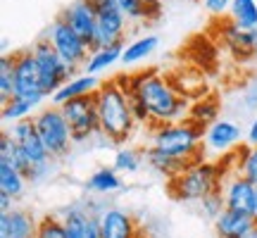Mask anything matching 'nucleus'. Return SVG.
I'll use <instances>...</instances> for the list:
<instances>
[{"mask_svg": "<svg viewBox=\"0 0 257 238\" xmlns=\"http://www.w3.org/2000/svg\"><path fill=\"white\" fill-rule=\"evenodd\" d=\"M36 238H67V229H64L62 217H57V214L41 217L38 219Z\"/></svg>", "mask_w": 257, "mask_h": 238, "instance_id": "obj_32", "label": "nucleus"}, {"mask_svg": "<svg viewBox=\"0 0 257 238\" xmlns=\"http://www.w3.org/2000/svg\"><path fill=\"white\" fill-rule=\"evenodd\" d=\"M245 238H257V226H255V229H252V231H250V233H248V236H245Z\"/></svg>", "mask_w": 257, "mask_h": 238, "instance_id": "obj_40", "label": "nucleus"}, {"mask_svg": "<svg viewBox=\"0 0 257 238\" xmlns=\"http://www.w3.org/2000/svg\"><path fill=\"white\" fill-rule=\"evenodd\" d=\"M46 38L50 41V46L55 48V53L62 57L67 64H72L74 69H79L86 64L88 55H91V48L83 41L76 31H74L62 17H57L50 29L46 31Z\"/></svg>", "mask_w": 257, "mask_h": 238, "instance_id": "obj_9", "label": "nucleus"}, {"mask_svg": "<svg viewBox=\"0 0 257 238\" xmlns=\"http://www.w3.org/2000/svg\"><path fill=\"white\" fill-rule=\"evenodd\" d=\"M202 5H205V10L210 12L212 17H224L231 10L233 0H202Z\"/></svg>", "mask_w": 257, "mask_h": 238, "instance_id": "obj_34", "label": "nucleus"}, {"mask_svg": "<svg viewBox=\"0 0 257 238\" xmlns=\"http://www.w3.org/2000/svg\"><path fill=\"white\" fill-rule=\"evenodd\" d=\"M31 50H34V57H36V62H38V72H41L43 91H46V95L50 98L57 88H62L64 83L72 79L74 74H76V69H74L72 64H67L62 57L57 55L55 48L50 46V41H48V38L36 41V43L31 46Z\"/></svg>", "mask_w": 257, "mask_h": 238, "instance_id": "obj_6", "label": "nucleus"}, {"mask_svg": "<svg viewBox=\"0 0 257 238\" xmlns=\"http://www.w3.org/2000/svg\"><path fill=\"white\" fill-rule=\"evenodd\" d=\"M10 210H15V198L0 193V212H10Z\"/></svg>", "mask_w": 257, "mask_h": 238, "instance_id": "obj_37", "label": "nucleus"}, {"mask_svg": "<svg viewBox=\"0 0 257 238\" xmlns=\"http://www.w3.org/2000/svg\"><path fill=\"white\" fill-rule=\"evenodd\" d=\"M88 191L93 193H114L121 188V176L114 167H100L88 176Z\"/></svg>", "mask_w": 257, "mask_h": 238, "instance_id": "obj_24", "label": "nucleus"}, {"mask_svg": "<svg viewBox=\"0 0 257 238\" xmlns=\"http://www.w3.org/2000/svg\"><path fill=\"white\" fill-rule=\"evenodd\" d=\"M229 17L243 29L257 31V0H233Z\"/></svg>", "mask_w": 257, "mask_h": 238, "instance_id": "obj_29", "label": "nucleus"}, {"mask_svg": "<svg viewBox=\"0 0 257 238\" xmlns=\"http://www.w3.org/2000/svg\"><path fill=\"white\" fill-rule=\"evenodd\" d=\"M148 5H150V8L155 10L157 15H162V0H146Z\"/></svg>", "mask_w": 257, "mask_h": 238, "instance_id": "obj_38", "label": "nucleus"}, {"mask_svg": "<svg viewBox=\"0 0 257 238\" xmlns=\"http://www.w3.org/2000/svg\"><path fill=\"white\" fill-rule=\"evenodd\" d=\"M255 60H257V46H255Z\"/></svg>", "mask_w": 257, "mask_h": 238, "instance_id": "obj_41", "label": "nucleus"}, {"mask_svg": "<svg viewBox=\"0 0 257 238\" xmlns=\"http://www.w3.org/2000/svg\"><path fill=\"white\" fill-rule=\"evenodd\" d=\"M8 134L17 141L19 150L31 160V165L34 167L36 165H50V162H53V157H50V153H48L43 138L38 136V129H36V124H34V117L10 124ZM29 179H31V176H29Z\"/></svg>", "mask_w": 257, "mask_h": 238, "instance_id": "obj_11", "label": "nucleus"}, {"mask_svg": "<svg viewBox=\"0 0 257 238\" xmlns=\"http://www.w3.org/2000/svg\"><path fill=\"white\" fill-rule=\"evenodd\" d=\"M221 43L236 60H255L257 46V31L238 27L233 19L224 22L221 27Z\"/></svg>", "mask_w": 257, "mask_h": 238, "instance_id": "obj_15", "label": "nucleus"}, {"mask_svg": "<svg viewBox=\"0 0 257 238\" xmlns=\"http://www.w3.org/2000/svg\"><path fill=\"white\" fill-rule=\"evenodd\" d=\"M100 229L102 238H138L141 229L134 214L119 210V207H107L100 212Z\"/></svg>", "mask_w": 257, "mask_h": 238, "instance_id": "obj_16", "label": "nucleus"}, {"mask_svg": "<svg viewBox=\"0 0 257 238\" xmlns=\"http://www.w3.org/2000/svg\"><path fill=\"white\" fill-rule=\"evenodd\" d=\"M119 79L126 83V91L148 107L150 129L188 119L191 100L176 91L167 74L157 69H141L134 74H119Z\"/></svg>", "mask_w": 257, "mask_h": 238, "instance_id": "obj_1", "label": "nucleus"}, {"mask_svg": "<svg viewBox=\"0 0 257 238\" xmlns=\"http://www.w3.org/2000/svg\"><path fill=\"white\" fill-rule=\"evenodd\" d=\"M15 95L27 98L34 105H41L48 100L43 83H41V72H38V62L34 57V50H17L15 53Z\"/></svg>", "mask_w": 257, "mask_h": 238, "instance_id": "obj_10", "label": "nucleus"}, {"mask_svg": "<svg viewBox=\"0 0 257 238\" xmlns=\"http://www.w3.org/2000/svg\"><path fill=\"white\" fill-rule=\"evenodd\" d=\"M233 172L243 174L248 181L257 186V148L255 146H240L233 153Z\"/></svg>", "mask_w": 257, "mask_h": 238, "instance_id": "obj_26", "label": "nucleus"}, {"mask_svg": "<svg viewBox=\"0 0 257 238\" xmlns=\"http://www.w3.org/2000/svg\"><path fill=\"white\" fill-rule=\"evenodd\" d=\"M255 191L257 186L252 181H248L243 174L238 172H231L224 183H221V193H224V200H226V210L233 212H245L250 214L252 210V200H255Z\"/></svg>", "mask_w": 257, "mask_h": 238, "instance_id": "obj_13", "label": "nucleus"}, {"mask_svg": "<svg viewBox=\"0 0 257 238\" xmlns=\"http://www.w3.org/2000/svg\"><path fill=\"white\" fill-rule=\"evenodd\" d=\"M24 186H27V179L19 169H15L8 162H0V193L19 200L22 193H24Z\"/></svg>", "mask_w": 257, "mask_h": 238, "instance_id": "obj_25", "label": "nucleus"}, {"mask_svg": "<svg viewBox=\"0 0 257 238\" xmlns=\"http://www.w3.org/2000/svg\"><path fill=\"white\" fill-rule=\"evenodd\" d=\"M34 124H36L38 136L43 138L53 160H62L64 155H69V150L74 146V136L72 129H69V122L64 119L62 110L57 105L38 110L34 114Z\"/></svg>", "mask_w": 257, "mask_h": 238, "instance_id": "obj_5", "label": "nucleus"}, {"mask_svg": "<svg viewBox=\"0 0 257 238\" xmlns=\"http://www.w3.org/2000/svg\"><path fill=\"white\" fill-rule=\"evenodd\" d=\"M121 53H124V43H112V46H105V48H98V50H91V55L86 60L81 69L86 74H93V76H98V74L107 72L112 64L121 62Z\"/></svg>", "mask_w": 257, "mask_h": 238, "instance_id": "obj_22", "label": "nucleus"}, {"mask_svg": "<svg viewBox=\"0 0 257 238\" xmlns=\"http://www.w3.org/2000/svg\"><path fill=\"white\" fill-rule=\"evenodd\" d=\"M60 17L88 43V48H93V41H95V34H98V17H95L91 0H76L69 8L62 10Z\"/></svg>", "mask_w": 257, "mask_h": 238, "instance_id": "obj_14", "label": "nucleus"}, {"mask_svg": "<svg viewBox=\"0 0 257 238\" xmlns=\"http://www.w3.org/2000/svg\"><path fill=\"white\" fill-rule=\"evenodd\" d=\"M95 105L100 119V136H105L114 146H124L128 138H134L138 124L134 119L126 83L119 76L100 83V88L95 91Z\"/></svg>", "mask_w": 257, "mask_h": 238, "instance_id": "obj_2", "label": "nucleus"}, {"mask_svg": "<svg viewBox=\"0 0 257 238\" xmlns=\"http://www.w3.org/2000/svg\"><path fill=\"white\" fill-rule=\"evenodd\" d=\"M38 219L29 210L0 212V238H36Z\"/></svg>", "mask_w": 257, "mask_h": 238, "instance_id": "obj_17", "label": "nucleus"}, {"mask_svg": "<svg viewBox=\"0 0 257 238\" xmlns=\"http://www.w3.org/2000/svg\"><path fill=\"white\" fill-rule=\"evenodd\" d=\"M243 107L248 112H252V110H257V83H252L248 88V93L243 95Z\"/></svg>", "mask_w": 257, "mask_h": 238, "instance_id": "obj_35", "label": "nucleus"}, {"mask_svg": "<svg viewBox=\"0 0 257 238\" xmlns=\"http://www.w3.org/2000/svg\"><path fill=\"white\" fill-rule=\"evenodd\" d=\"M64 119L69 122L74 143H86L88 138L100 134V119H98V105H95V93L93 95H81L67 100L60 107Z\"/></svg>", "mask_w": 257, "mask_h": 238, "instance_id": "obj_7", "label": "nucleus"}, {"mask_svg": "<svg viewBox=\"0 0 257 238\" xmlns=\"http://www.w3.org/2000/svg\"><path fill=\"white\" fill-rule=\"evenodd\" d=\"M150 146L198 165L205 155V129L193 124L191 119L160 124V127L150 129Z\"/></svg>", "mask_w": 257, "mask_h": 238, "instance_id": "obj_4", "label": "nucleus"}, {"mask_svg": "<svg viewBox=\"0 0 257 238\" xmlns=\"http://www.w3.org/2000/svg\"><path fill=\"white\" fill-rule=\"evenodd\" d=\"M255 226H257L255 219H252L250 214H245V212L224 210L219 217L214 219L217 238H245Z\"/></svg>", "mask_w": 257, "mask_h": 238, "instance_id": "obj_20", "label": "nucleus"}, {"mask_svg": "<svg viewBox=\"0 0 257 238\" xmlns=\"http://www.w3.org/2000/svg\"><path fill=\"white\" fill-rule=\"evenodd\" d=\"M91 5L98 17V34H95L91 50L112 46V43H124L128 19L117 5V0H91Z\"/></svg>", "mask_w": 257, "mask_h": 238, "instance_id": "obj_8", "label": "nucleus"}, {"mask_svg": "<svg viewBox=\"0 0 257 238\" xmlns=\"http://www.w3.org/2000/svg\"><path fill=\"white\" fill-rule=\"evenodd\" d=\"M160 46V38L148 34V36H138L134 41L124 43V53H121V62L124 64H138V62H146L148 57L153 55Z\"/></svg>", "mask_w": 257, "mask_h": 238, "instance_id": "obj_23", "label": "nucleus"}, {"mask_svg": "<svg viewBox=\"0 0 257 238\" xmlns=\"http://www.w3.org/2000/svg\"><path fill=\"white\" fill-rule=\"evenodd\" d=\"M240 141H243V129L233 119L221 117L212 127L205 129V150L217 153V155L229 153L231 148H236Z\"/></svg>", "mask_w": 257, "mask_h": 238, "instance_id": "obj_12", "label": "nucleus"}, {"mask_svg": "<svg viewBox=\"0 0 257 238\" xmlns=\"http://www.w3.org/2000/svg\"><path fill=\"white\" fill-rule=\"evenodd\" d=\"M100 79L93 76V74H74L69 81L64 83L62 88H57L53 95H50V105H57L62 107L67 100H74V98H81V95H93V93L100 88Z\"/></svg>", "mask_w": 257, "mask_h": 238, "instance_id": "obj_18", "label": "nucleus"}, {"mask_svg": "<svg viewBox=\"0 0 257 238\" xmlns=\"http://www.w3.org/2000/svg\"><path fill=\"white\" fill-rule=\"evenodd\" d=\"M15 95V53L0 57V100L5 102Z\"/></svg>", "mask_w": 257, "mask_h": 238, "instance_id": "obj_31", "label": "nucleus"}, {"mask_svg": "<svg viewBox=\"0 0 257 238\" xmlns=\"http://www.w3.org/2000/svg\"><path fill=\"white\" fill-rule=\"evenodd\" d=\"M233 172V162L231 155L221 157L217 162H207L202 160L198 165L188 167L184 174H179L176 179L167 183L169 193L174 195L176 200L181 202H200L205 195L219 191L224 179Z\"/></svg>", "mask_w": 257, "mask_h": 238, "instance_id": "obj_3", "label": "nucleus"}, {"mask_svg": "<svg viewBox=\"0 0 257 238\" xmlns=\"http://www.w3.org/2000/svg\"><path fill=\"white\" fill-rule=\"evenodd\" d=\"M250 217L255 219V224H257V191H255V200H252V210H250Z\"/></svg>", "mask_w": 257, "mask_h": 238, "instance_id": "obj_39", "label": "nucleus"}, {"mask_svg": "<svg viewBox=\"0 0 257 238\" xmlns=\"http://www.w3.org/2000/svg\"><path fill=\"white\" fill-rule=\"evenodd\" d=\"M143 153H146V165L150 167V169H155L160 176H165L167 181L176 179L179 174H184L188 167L195 165V162H191V160H184V157H174V155H169V153H162V150H157V148H153V146H148Z\"/></svg>", "mask_w": 257, "mask_h": 238, "instance_id": "obj_19", "label": "nucleus"}, {"mask_svg": "<svg viewBox=\"0 0 257 238\" xmlns=\"http://www.w3.org/2000/svg\"><path fill=\"white\" fill-rule=\"evenodd\" d=\"M221 114V100L217 98V93H207V95H202L198 100L191 102V110H188V119H191L193 124H198L200 129H207L212 127Z\"/></svg>", "mask_w": 257, "mask_h": 238, "instance_id": "obj_21", "label": "nucleus"}, {"mask_svg": "<svg viewBox=\"0 0 257 238\" xmlns=\"http://www.w3.org/2000/svg\"><path fill=\"white\" fill-rule=\"evenodd\" d=\"M146 162V153L138 150V148L131 146H121L117 153H114V162L112 167L119 172V174H134L141 169V165Z\"/></svg>", "mask_w": 257, "mask_h": 238, "instance_id": "obj_27", "label": "nucleus"}, {"mask_svg": "<svg viewBox=\"0 0 257 238\" xmlns=\"http://www.w3.org/2000/svg\"><path fill=\"white\" fill-rule=\"evenodd\" d=\"M38 105H34L31 100L27 98H19V95H12L10 100L3 102V122L5 124H15V122H22V119H29L34 117V110Z\"/></svg>", "mask_w": 257, "mask_h": 238, "instance_id": "obj_28", "label": "nucleus"}, {"mask_svg": "<svg viewBox=\"0 0 257 238\" xmlns=\"http://www.w3.org/2000/svg\"><path fill=\"white\" fill-rule=\"evenodd\" d=\"M245 141H248V146H255L257 148V114L252 117L248 131H245Z\"/></svg>", "mask_w": 257, "mask_h": 238, "instance_id": "obj_36", "label": "nucleus"}, {"mask_svg": "<svg viewBox=\"0 0 257 238\" xmlns=\"http://www.w3.org/2000/svg\"><path fill=\"white\" fill-rule=\"evenodd\" d=\"M200 210H202V214H205V217H210L212 221H214L221 212L226 210V200H224V193H221V188L202 198V200H200Z\"/></svg>", "mask_w": 257, "mask_h": 238, "instance_id": "obj_33", "label": "nucleus"}, {"mask_svg": "<svg viewBox=\"0 0 257 238\" xmlns=\"http://www.w3.org/2000/svg\"><path fill=\"white\" fill-rule=\"evenodd\" d=\"M117 5L126 15L128 22H155V19H160V15L146 0H117Z\"/></svg>", "mask_w": 257, "mask_h": 238, "instance_id": "obj_30", "label": "nucleus"}]
</instances>
